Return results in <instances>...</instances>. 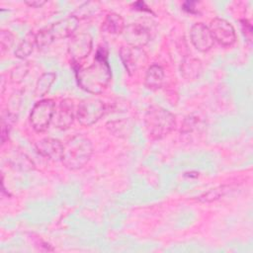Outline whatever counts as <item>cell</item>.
<instances>
[{
  "label": "cell",
  "instance_id": "cell-9",
  "mask_svg": "<svg viewBox=\"0 0 253 253\" xmlns=\"http://www.w3.org/2000/svg\"><path fill=\"white\" fill-rule=\"evenodd\" d=\"M122 35L127 45L138 48L145 46L151 40L150 30L141 23H131L126 26Z\"/></svg>",
  "mask_w": 253,
  "mask_h": 253
},
{
  "label": "cell",
  "instance_id": "cell-17",
  "mask_svg": "<svg viewBox=\"0 0 253 253\" xmlns=\"http://www.w3.org/2000/svg\"><path fill=\"white\" fill-rule=\"evenodd\" d=\"M35 46H37L36 34H34L33 32H29L23 38V40L20 42V43L18 44V46L15 50V55L18 58L24 59V58L28 57L33 52Z\"/></svg>",
  "mask_w": 253,
  "mask_h": 253
},
{
  "label": "cell",
  "instance_id": "cell-8",
  "mask_svg": "<svg viewBox=\"0 0 253 253\" xmlns=\"http://www.w3.org/2000/svg\"><path fill=\"white\" fill-rule=\"evenodd\" d=\"M121 60L129 75L135 73L147 62V54L143 48L124 45L120 48Z\"/></svg>",
  "mask_w": 253,
  "mask_h": 253
},
{
  "label": "cell",
  "instance_id": "cell-4",
  "mask_svg": "<svg viewBox=\"0 0 253 253\" xmlns=\"http://www.w3.org/2000/svg\"><path fill=\"white\" fill-rule=\"evenodd\" d=\"M55 104L51 99H42L37 102L30 113V123L35 131L44 132L54 115Z\"/></svg>",
  "mask_w": 253,
  "mask_h": 253
},
{
  "label": "cell",
  "instance_id": "cell-10",
  "mask_svg": "<svg viewBox=\"0 0 253 253\" xmlns=\"http://www.w3.org/2000/svg\"><path fill=\"white\" fill-rule=\"evenodd\" d=\"M190 40L195 48L201 52L209 51L214 43L209 27L204 23H196L192 26Z\"/></svg>",
  "mask_w": 253,
  "mask_h": 253
},
{
  "label": "cell",
  "instance_id": "cell-15",
  "mask_svg": "<svg viewBox=\"0 0 253 253\" xmlns=\"http://www.w3.org/2000/svg\"><path fill=\"white\" fill-rule=\"evenodd\" d=\"M164 82V69L158 63L151 64L145 73L144 85L151 91L160 89Z\"/></svg>",
  "mask_w": 253,
  "mask_h": 253
},
{
  "label": "cell",
  "instance_id": "cell-3",
  "mask_svg": "<svg viewBox=\"0 0 253 253\" xmlns=\"http://www.w3.org/2000/svg\"><path fill=\"white\" fill-rule=\"evenodd\" d=\"M144 125L149 137L157 140L167 136L175 128L176 119L168 110L152 105L145 112Z\"/></svg>",
  "mask_w": 253,
  "mask_h": 253
},
{
  "label": "cell",
  "instance_id": "cell-14",
  "mask_svg": "<svg viewBox=\"0 0 253 253\" xmlns=\"http://www.w3.org/2000/svg\"><path fill=\"white\" fill-rule=\"evenodd\" d=\"M180 72L188 81L197 80L203 73L202 61L193 56H186L180 64Z\"/></svg>",
  "mask_w": 253,
  "mask_h": 253
},
{
  "label": "cell",
  "instance_id": "cell-27",
  "mask_svg": "<svg viewBox=\"0 0 253 253\" xmlns=\"http://www.w3.org/2000/svg\"><path fill=\"white\" fill-rule=\"evenodd\" d=\"M199 126V120L197 117L194 116H189L184 120L182 128H181V133L183 134H188L195 130L197 126Z\"/></svg>",
  "mask_w": 253,
  "mask_h": 253
},
{
  "label": "cell",
  "instance_id": "cell-7",
  "mask_svg": "<svg viewBox=\"0 0 253 253\" xmlns=\"http://www.w3.org/2000/svg\"><path fill=\"white\" fill-rule=\"evenodd\" d=\"M213 42L221 46H231L236 41V34L233 26L222 18H214L209 26Z\"/></svg>",
  "mask_w": 253,
  "mask_h": 253
},
{
  "label": "cell",
  "instance_id": "cell-5",
  "mask_svg": "<svg viewBox=\"0 0 253 253\" xmlns=\"http://www.w3.org/2000/svg\"><path fill=\"white\" fill-rule=\"evenodd\" d=\"M108 111V106L99 99H86L79 103L76 119L80 125L89 126L97 123Z\"/></svg>",
  "mask_w": 253,
  "mask_h": 253
},
{
  "label": "cell",
  "instance_id": "cell-12",
  "mask_svg": "<svg viewBox=\"0 0 253 253\" xmlns=\"http://www.w3.org/2000/svg\"><path fill=\"white\" fill-rule=\"evenodd\" d=\"M78 25L79 20L70 15L64 19H61L53 23L51 26L47 28L54 40H60L73 36L74 32L78 28Z\"/></svg>",
  "mask_w": 253,
  "mask_h": 253
},
{
  "label": "cell",
  "instance_id": "cell-2",
  "mask_svg": "<svg viewBox=\"0 0 253 253\" xmlns=\"http://www.w3.org/2000/svg\"><path fill=\"white\" fill-rule=\"evenodd\" d=\"M93 145L91 140L82 134L70 137L63 145L62 163L69 170L83 168L91 159Z\"/></svg>",
  "mask_w": 253,
  "mask_h": 253
},
{
  "label": "cell",
  "instance_id": "cell-1",
  "mask_svg": "<svg viewBox=\"0 0 253 253\" xmlns=\"http://www.w3.org/2000/svg\"><path fill=\"white\" fill-rule=\"evenodd\" d=\"M76 80L81 89L91 94H101L109 86L112 72L106 55L97 53L94 63L85 68H77Z\"/></svg>",
  "mask_w": 253,
  "mask_h": 253
},
{
  "label": "cell",
  "instance_id": "cell-20",
  "mask_svg": "<svg viewBox=\"0 0 253 253\" xmlns=\"http://www.w3.org/2000/svg\"><path fill=\"white\" fill-rule=\"evenodd\" d=\"M56 78L55 73L53 72H45L42 73L37 83H36V87H35V95L38 97H42L44 96L50 89L51 85L53 84L54 80Z\"/></svg>",
  "mask_w": 253,
  "mask_h": 253
},
{
  "label": "cell",
  "instance_id": "cell-25",
  "mask_svg": "<svg viewBox=\"0 0 253 253\" xmlns=\"http://www.w3.org/2000/svg\"><path fill=\"white\" fill-rule=\"evenodd\" d=\"M30 70V66L28 63H22L17 65L12 71H11V80L14 83H20L22 82L25 77L27 76L28 72Z\"/></svg>",
  "mask_w": 253,
  "mask_h": 253
},
{
  "label": "cell",
  "instance_id": "cell-19",
  "mask_svg": "<svg viewBox=\"0 0 253 253\" xmlns=\"http://www.w3.org/2000/svg\"><path fill=\"white\" fill-rule=\"evenodd\" d=\"M230 190H231V186L220 185L209 190L208 192L203 193L202 195L197 197V200L202 203H211L224 197L228 192H230Z\"/></svg>",
  "mask_w": 253,
  "mask_h": 253
},
{
  "label": "cell",
  "instance_id": "cell-23",
  "mask_svg": "<svg viewBox=\"0 0 253 253\" xmlns=\"http://www.w3.org/2000/svg\"><path fill=\"white\" fill-rule=\"evenodd\" d=\"M17 121V116L15 113L8 111L3 117L1 122V143L4 144L5 141L8 139L10 130L12 128V126Z\"/></svg>",
  "mask_w": 253,
  "mask_h": 253
},
{
  "label": "cell",
  "instance_id": "cell-11",
  "mask_svg": "<svg viewBox=\"0 0 253 253\" xmlns=\"http://www.w3.org/2000/svg\"><path fill=\"white\" fill-rule=\"evenodd\" d=\"M36 149L42 157L52 161H61L63 154L62 143L52 137H44L36 143Z\"/></svg>",
  "mask_w": 253,
  "mask_h": 253
},
{
  "label": "cell",
  "instance_id": "cell-22",
  "mask_svg": "<svg viewBox=\"0 0 253 253\" xmlns=\"http://www.w3.org/2000/svg\"><path fill=\"white\" fill-rule=\"evenodd\" d=\"M99 8H100V4L98 2L88 1L81 4L79 7H77V9L71 15L80 21L82 19L92 17L94 14H96Z\"/></svg>",
  "mask_w": 253,
  "mask_h": 253
},
{
  "label": "cell",
  "instance_id": "cell-13",
  "mask_svg": "<svg viewBox=\"0 0 253 253\" xmlns=\"http://www.w3.org/2000/svg\"><path fill=\"white\" fill-rule=\"evenodd\" d=\"M76 117L74 104L71 99H63L58 106L55 126L59 129L69 128Z\"/></svg>",
  "mask_w": 253,
  "mask_h": 253
},
{
  "label": "cell",
  "instance_id": "cell-6",
  "mask_svg": "<svg viewBox=\"0 0 253 253\" xmlns=\"http://www.w3.org/2000/svg\"><path fill=\"white\" fill-rule=\"evenodd\" d=\"M93 40L88 33H79L73 35L68 42V54L73 64L78 65L90 54L92 50Z\"/></svg>",
  "mask_w": 253,
  "mask_h": 253
},
{
  "label": "cell",
  "instance_id": "cell-29",
  "mask_svg": "<svg viewBox=\"0 0 253 253\" xmlns=\"http://www.w3.org/2000/svg\"><path fill=\"white\" fill-rule=\"evenodd\" d=\"M196 4H197V2H194V1H187V2H185V3L183 4V9L186 10L187 12H189V13H192V14L197 13V10H196V8H195V5H196Z\"/></svg>",
  "mask_w": 253,
  "mask_h": 253
},
{
  "label": "cell",
  "instance_id": "cell-28",
  "mask_svg": "<svg viewBox=\"0 0 253 253\" xmlns=\"http://www.w3.org/2000/svg\"><path fill=\"white\" fill-rule=\"evenodd\" d=\"M241 24H242V27H243V31H244L245 36H246V37L248 38V40L250 41L251 35H252V27H251V24H250L247 20H241Z\"/></svg>",
  "mask_w": 253,
  "mask_h": 253
},
{
  "label": "cell",
  "instance_id": "cell-18",
  "mask_svg": "<svg viewBox=\"0 0 253 253\" xmlns=\"http://www.w3.org/2000/svg\"><path fill=\"white\" fill-rule=\"evenodd\" d=\"M10 165L12 168L19 170V171H31L35 169V164L33 160L23 152H15L10 157Z\"/></svg>",
  "mask_w": 253,
  "mask_h": 253
},
{
  "label": "cell",
  "instance_id": "cell-16",
  "mask_svg": "<svg viewBox=\"0 0 253 253\" xmlns=\"http://www.w3.org/2000/svg\"><path fill=\"white\" fill-rule=\"evenodd\" d=\"M125 28L126 24L123 17L117 13H109L102 23V31L110 35H120Z\"/></svg>",
  "mask_w": 253,
  "mask_h": 253
},
{
  "label": "cell",
  "instance_id": "cell-26",
  "mask_svg": "<svg viewBox=\"0 0 253 253\" xmlns=\"http://www.w3.org/2000/svg\"><path fill=\"white\" fill-rule=\"evenodd\" d=\"M14 43V35L7 30H2L0 33V45L2 52L9 50Z\"/></svg>",
  "mask_w": 253,
  "mask_h": 253
},
{
  "label": "cell",
  "instance_id": "cell-30",
  "mask_svg": "<svg viewBox=\"0 0 253 253\" xmlns=\"http://www.w3.org/2000/svg\"><path fill=\"white\" fill-rule=\"evenodd\" d=\"M28 6L33 8H41L42 5L45 4V1L42 0H33V1H26L25 2Z\"/></svg>",
  "mask_w": 253,
  "mask_h": 253
},
{
  "label": "cell",
  "instance_id": "cell-24",
  "mask_svg": "<svg viewBox=\"0 0 253 253\" xmlns=\"http://www.w3.org/2000/svg\"><path fill=\"white\" fill-rule=\"evenodd\" d=\"M53 41L54 39L52 38L48 28L42 29L38 34H36V44L38 48L47 47L53 42Z\"/></svg>",
  "mask_w": 253,
  "mask_h": 253
},
{
  "label": "cell",
  "instance_id": "cell-21",
  "mask_svg": "<svg viewBox=\"0 0 253 253\" xmlns=\"http://www.w3.org/2000/svg\"><path fill=\"white\" fill-rule=\"evenodd\" d=\"M107 127L113 134H116L120 137H126L131 132L132 124L129 120H117L109 122Z\"/></svg>",
  "mask_w": 253,
  "mask_h": 253
}]
</instances>
